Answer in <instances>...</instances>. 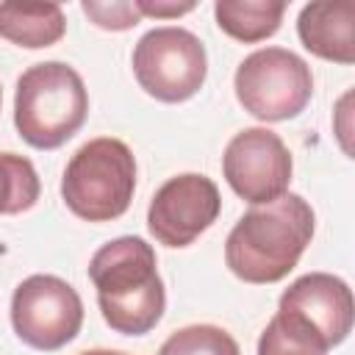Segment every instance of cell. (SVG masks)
Instances as JSON below:
<instances>
[{
  "label": "cell",
  "instance_id": "ac0fdd59",
  "mask_svg": "<svg viewBox=\"0 0 355 355\" xmlns=\"http://www.w3.org/2000/svg\"><path fill=\"white\" fill-rule=\"evenodd\" d=\"M136 8L141 17H180V14H189L194 8V3H150V0H136Z\"/></svg>",
  "mask_w": 355,
  "mask_h": 355
},
{
  "label": "cell",
  "instance_id": "2e32d148",
  "mask_svg": "<svg viewBox=\"0 0 355 355\" xmlns=\"http://www.w3.org/2000/svg\"><path fill=\"white\" fill-rule=\"evenodd\" d=\"M83 14L103 31H128L139 25L141 14L136 8V0H114V3H97V0H83Z\"/></svg>",
  "mask_w": 355,
  "mask_h": 355
},
{
  "label": "cell",
  "instance_id": "3957f363",
  "mask_svg": "<svg viewBox=\"0 0 355 355\" xmlns=\"http://www.w3.org/2000/svg\"><path fill=\"white\" fill-rule=\"evenodd\" d=\"M89 92L83 78L64 61L28 67L17 80L14 125L22 141L36 150L67 144L86 122Z\"/></svg>",
  "mask_w": 355,
  "mask_h": 355
},
{
  "label": "cell",
  "instance_id": "5b68a950",
  "mask_svg": "<svg viewBox=\"0 0 355 355\" xmlns=\"http://www.w3.org/2000/svg\"><path fill=\"white\" fill-rule=\"evenodd\" d=\"M233 89L247 114L261 122H283L302 114L311 103L313 75L297 53L261 47L239 64Z\"/></svg>",
  "mask_w": 355,
  "mask_h": 355
},
{
  "label": "cell",
  "instance_id": "9a60e30c",
  "mask_svg": "<svg viewBox=\"0 0 355 355\" xmlns=\"http://www.w3.org/2000/svg\"><path fill=\"white\" fill-rule=\"evenodd\" d=\"M158 355H241L239 341L216 324H189L175 330Z\"/></svg>",
  "mask_w": 355,
  "mask_h": 355
},
{
  "label": "cell",
  "instance_id": "4fadbf2b",
  "mask_svg": "<svg viewBox=\"0 0 355 355\" xmlns=\"http://www.w3.org/2000/svg\"><path fill=\"white\" fill-rule=\"evenodd\" d=\"M286 14L283 0H216V25L236 42L255 44L277 33Z\"/></svg>",
  "mask_w": 355,
  "mask_h": 355
},
{
  "label": "cell",
  "instance_id": "9c48e42d",
  "mask_svg": "<svg viewBox=\"0 0 355 355\" xmlns=\"http://www.w3.org/2000/svg\"><path fill=\"white\" fill-rule=\"evenodd\" d=\"M294 172L286 141L269 128L239 130L222 155V175L227 186L250 205H263L288 191Z\"/></svg>",
  "mask_w": 355,
  "mask_h": 355
},
{
  "label": "cell",
  "instance_id": "ba28073f",
  "mask_svg": "<svg viewBox=\"0 0 355 355\" xmlns=\"http://www.w3.org/2000/svg\"><path fill=\"white\" fill-rule=\"evenodd\" d=\"M11 324L28 347L44 352L61 349L80 333L83 300L64 277L31 275L14 288Z\"/></svg>",
  "mask_w": 355,
  "mask_h": 355
},
{
  "label": "cell",
  "instance_id": "277c9868",
  "mask_svg": "<svg viewBox=\"0 0 355 355\" xmlns=\"http://www.w3.org/2000/svg\"><path fill=\"white\" fill-rule=\"evenodd\" d=\"M136 191V158L122 139L100 136L69 158L61 178L67 208L86 222H111L130 208Z\"/></svg>",
  "mask_w": 355,
  "mask_h": 355
},
{
  "label": "cell",
  "instance_id": "30bf717a",
  "mask_svg": "<svg viewBox=\"0 0 355 355\" xmlns=\"http://www.w3.org/2000/svg\"><path fill=\"white\" fill-rule=\"evenodd\" d=\"M222 211L216 183L200 172L169 178L150 200L147 230L164 247H189L205 233Z\"/></svg>",
  "mask_w": 355,
  "mask_h": 355
},
{
  "label": "cell",
  "instance_id": "5bb4252c",
  "mask_svg": "<svg viewBox=\"0 0 355 355\" xmlns=\"http://www.w3.org/2000/svg\"><path fill=\"white\" fill-rule=\"evenodd\" d=\"M39 194L42 183L33 164L17 153H0V216L33 208Z\"/></svg>",
  "mask_w": 355,
  "mask_h": 355
},
{
  "label": "cell",
  "instance_id": "8fae6325",
  "mask_svg": "<svg viewBox=\"0 0 355 355\" xmlns=\"http://www.w3.org/2000/svg\"><path fill=\"white\" fill-rule=\"evenodd\" d=\"M305 50L324 61H355V3H308L297 17Z\"/></svg>",
  "mask_w": 355,
  "mask_h": 355
},
{
  "label": "cell",
  "instance_id": "7a4b0ae2",
  "mask_svg": "<svg viewBox=\"0 0 355 355\" xmlns=\"http://www.w3.org/2000/svg\"><path fill=\"white\" fill-rule=\"evenodd\" d=\"M89 280L105 324L122 336L150 333L166 308L155 250L139 236H119L103 244L89 261Z\"/></svg>",
  "mask_w": 355,
  "mask_h": 355
},
{
  "label": "cell",
  "instance_id": "ffe728a7",
  "mask_svg": "<svg viewBox=\"0 0 355 355\" xmlns=\"http://www.w3.org/2000/svg\"><path fill=\"white\" fill-rule=\"evenodd\" d=\"M0 103H3V92H0Z\"/></svg>",
  "mask_w": 355,
  "mask_h": 355
},
{
  "label": "cell",
  "instance_id": "8992f818",
  "mask_svg": "<svg viewBox=\"0 0 355 355\" xmlns=\"http://www.w3.org/2000/svg\"><path fill=\"white\" fill-rule=\"evenodd\" d=\"M133 75L150 97L183 103L202 89L208 55L191 31L178 25L153 28L133 47Z\"/></svg>",
  "mask_w": 355,
  "mask_h": 355
},
{
  "label": "cell",
  "instance_id": "d6986e66",
  "mask_svg": "<svg viewBox=\"0 0 355 355\" xmlns=\"http://www.w3.org/2000/svg\"><path fill=\"white\" fill-rule=\"evenodd\" d=\"M80 355H128V352H119V349H86Z\"/></svg>",
  "mask_w": 355,
  "mask_h": 355
},
{
  "label": "cell",
  "instance_id": "6da1fadb",
  "mask_svg": "<svg viewBox=\"0 0 355 355\" xmlns=\"http://www.w3.org/2000/svg\"><path fill=\"white\" fill-rule=\"evenodd\" d=\"M316 216L308 200L294 191L272 202L252 205L227 233L225 263L244 283L283 280L313 239Z\"/></svg>",
  "mask_w": 355,
  "mask_h": 355
},
{
  "label": "cell",
  "instance_id": "52a82bcc",
  "mask_svg": "<svg viewBox=\"0 0 355 355\" xmlns=\"http://www.w3.org/2000/svg\"><path fill=\"white\" fill-rule=\"evenodd\" d=\"M352 288L330 272L297 277L277 302L275 319L324 355L352 330Z\"/></svg>",
  "mask_w": 355,
  "mask_h": 355
},
{
  "label": "cell",
  "instance_id": "e0dca14e",
  "mask_svg": "<svg viewBox=\"0 0 355 355\" xmlns=\"http://www.w3.org/2000/svg\"><path fill=\"white\" fill-rule=\"evenodd\" d=\"M258 355H324V352L316 349L313 344H308L305 338L294 336L291 330H286L272 316V322L263 327V333L258 338Z\"/></svg>",
  "mask_w": 355,
  "mask_h": 355
},
{
  "label": "cell",
  "instance_id": "7c38bea8",
  "mask_svg": "<svg viewBox=\"0 0 355 355\" xmlns=\"http://www.w3.org/2000/svg\"><path fill=\"white\" fill-rule=\"evenodd\" d=\"M67 17L58 3H0V39L39 50L61 42Z\"/></svg>",
  "mask_w": 355,
  "mask_h": 355
}]
</instances>
